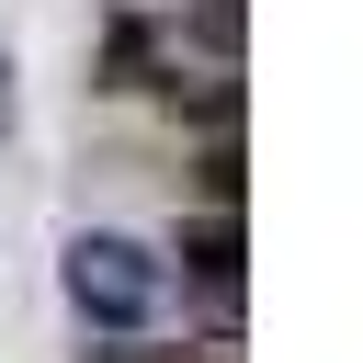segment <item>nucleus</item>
Masks as SVG:
<instances>
[{
	"label": "nucleus",
	"mask_w": 363,
	"mask_h": 363,
	"mask_svg": "<svg viewBox=\"0 0 363 363\" xmlns=\"http://www.w3.org/2000/svg\"><path fill=\"white\" fill-rule=\"evenodd\" d=\"M193 34H204L216 57H238V0H193Z\"/></svg>",
	"instance_id": "nucleus-3"
},
{
	"label": "nucleus",
	"mask_w": 363,
	"mask_h": 363,
	"mask_svg": "<svg viewBox=\"0 0 363 363\" xmlns=\"http://www.w3.org/2000/svg\"><path fill=\"white\" fill-rule=\"evenodd\" d=\"M182 261H193V284L216 295V306H238V216L216 204L204 227H182Z\"/></svg>",
	"instance_id": "nucleus-2"
},
{
	"label": "nucleus",
	"mask_w": 363,
	"mask_h": 363,
	"mask_svg": "<svg viewBox=\"0 0 363 363\" xmlns=\"http://www.w3.org/2000/svg\"><path fill=\"white\" fill-rule=\"evenodd\" d=\"M159 295H170V272H159L136 238H113V227L68 238V306H79L91 329H147V318H159Z\"/></svg>",
	"instance_id": "nucleus-1"
}]
</instances>
